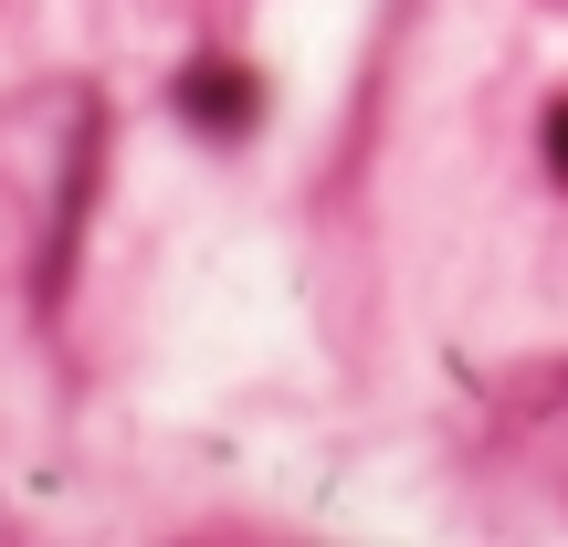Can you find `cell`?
I'll return each mask as SVG.
<instances>
[{
    "mask_svg": "<svg viewBox=\"0 0 568 547\" xmlns=\"http://www.w3.org/2000/svg\"><path fill=\"white\" fill-rule=\"evenodd\" d=\"M548 169L568 180V105H548Z\"/></svg>",
    "mask_w": 568,
    "mask_h": 547,
    "instance_id": "cell-2",
    "label": "cell"
},
{
    "mask_svg": "<svg viewBox=\"0 0 568 547\" xmlns=\"http://www.w3.org/2000/svg\"><path fill=\"white\" fill-rule=\"evenodd\" d=\"M180 117L201 126V138H253L264 84H253L243 63H190V74H180Z\"/></svg>",
    "mask_w": 568,
    "mask_h": 547,
    "instance_id": "cell-1",
    "label": "cell"
}]
</instances>
